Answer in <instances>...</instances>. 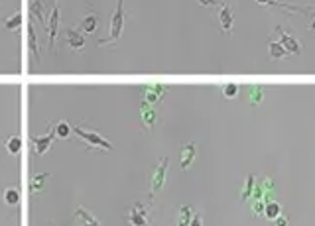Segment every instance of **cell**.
<instances>
[{"label": "cell", "instance_id": "6da1fadb", "mask_svg": "<svg viewBox=\"0 0 315 226\" xmlns=\"http://www.w3.org/2000/svg\"><path fill=\"white\" fill-rule=\"evenodd\" d=\"M124 24H126V12H124V0L116 2V8L111 16V28H109V37L99 39V46H109L116 43L120 39V35L124 32Z\"/></svg>", "mask_w": 315, "mask_h": 226}, {"label": "cell", "instance_id": "7a4b0ae2", "mask_svg": "<svg viewBox=\"0 0 315 226\" xmlns=\"http://www.w3.org/2000/svg\"><path fill=\"white\" fill-rule=\"evenodd\" d=\"M73 134H77V138H81L89 148L93 150H101V152H111L112 144L109 140H105L97 130H91V128H85L83 124H77L73 128Z\"/></svg>", "mask_w": 315, "mask_h": 226}, {"label": "cell", "instance_id": "3957f363", "mask_svg": "<svg viewBox=\"0 0 315 226\" xmlns=\"http://www.w3.org/2000/svg\"><path fill=\"white\" fill-rule=\"evenodd\" d=\"M59 26H61V10H59V4L54 2L52 6V14L48 18V26H46V32H48V43H50V50L54 52L56 50V39L59 35Z\"/></svg>", "mask_w": 315, "mask_h": 226}, {"label": "cell", "instance_id": "277c9868", "mask_svg": "<svg viewBox=\"0 0 315 226\" xmlns=\"http://www.w3.org/2000/svg\"><path fill=\"white\" fill-rule=\"evenodd\" d=\"M150 209H152V205L136 203V205L128 210V214H126L128 224L130 226H150V218H148Z\"/></svg>", "mask_w": 315, "mask_h": 226}, {"label": "cell", "instance_id": "5b68a950", "mask_svg": "<svg viewBox=\"0 0 315 226\" xmlns=\"http://www.w3.org/2000/svg\"><path fill=\"white\" fill-rule=\"evenodd\" d=\"M276 34L280 35L278 41L284 46V48H286V52L290 53V55H299V53L303 52V46H301V43H299V41H297L296 37L290 34L288 30H284L282 26L276 28Z\"/></svg>", "mask_w": 315, "mask_h": 226}, {"label": "cell", "instance_id": "8992f818", "mask_svg": "<svg viewBox=\"0 0 315 226\" xmlns=\"http://www.w3.org/2000/svg\"><path fill=\"white\" fill-rule=\"evenodd\" d=\"M166 173H167V157H162L156 171L152 175V183H150V197H154L156 193L160 191L166 183Z\"/></svg>", "mask_w": 315, "mask_h": 226}, {"label": "cell", "instance_id": "52a82bcc", "mask_svg": "<svg viewBox=\"0 0 315 226\" xmlns=\"http://www.w3.org/2000/svg\"><path fill=\"white\" fill-rule=\"evenodd\" d=\"M54 138H56V132H54V126L48 128V132L43 136H32V142H34V150H36L37 156H43L52 144H54Z\"/></svg>", "mask_w": 315, "mask_h": 226}, {"label": "cell", "instance_id": "ba28073f", "mask_svg": "<svg viewBox=\"0 0 315 226\" xmlns=\"http://www.w3.org/2000/svg\"><path fill=\"white\" fill-rule=\"evenodd\" d=\"M63 34H65L67 46H69L73 52H79V50L85 48V35H83V32H81L79 28H67Z\"/></svg>", "mask_w": 315, "mask_h": 226}, {"label": "cell", "instance_id": "9c48e42d", "mask_svg": "<svg viewBox=\"0 0 315 226\" xmlns=\"http://www.w3.org/2000/svg\"><path fill=\"white\" fill-rule=\"evenodd\" d=\"M233 24H235L233 8L229 4H221V8H219V26H221V30L224 34H231Z\"/></svg>", "mask_w": 315, "mask_h": 226}, {"label": "cell", "instance_id": "30bf717a", "mask_svg": "<svg viewBox=\"0 0 315 226\" xmlns=\"http://www.w3.org/2000/svg\"><path fill=\"white\" fill-rule=\"evenodd\" d=\"M164 95H166V87L164 85H148V87H144V101H146V105L160 103L164 99Z\"/></svg>", "mask_w": 315, "mask_h": 226}, {"label": "cell", "instance_id": "8fae6325", "mask_svg": "<svg viewBox=\"0 0 315 226\" xmlns=\"http://www.w3.org/2000/svg\"><path fill=\"white\" fill-rule=\"evenodd\" d=\"M73 216H75V220H77L81 226H101V222H99V220H97V218H95L93 214L85 209V207H77L73 212Z\"/></svg>", "mask_w": 315, "mask_h": 226}, {"label": "cell", "instance_id": "7c38bea8", "mask_svg": "<svg viewBox=\"0 0 315 226\" xmlns=\"http://www.w3.org/2000/svg\"><path fill=\"white\" fill-rule=\"evenodd\" d=\"M195 154H197L195 142L184 144V148H182V169H189L191 167V163L195 161Z\"/></svg>", "mask_w": 315, "mask_h": 226}, {"label": "cell", "instance_id": "4fadbf2b", "mask_svg": "<svg viewBox=\"0 0 315 226\" xmlns=\"http://www.w3.org/2000/svg\"><path fill=\"white\" fill-rule=\"evenodd\" d=\"M97 28H99V14L97 12H87L85 18L81 20V32L83 34H93L97 32Z\"/></svg>", "mask_w": 315, "mask_h": 226}, {"label": "cell", "instance_id": "5bb4252c", "mask_svg": "<svg viewBox=\"0 0 315 226\" xmlns=\"http://www.w3.org/2000/svg\"><path fill=\"white\" fill-rule=\"evenodd\" d=\"M30 12H32V18L37 20L39 24H43V28L48 26V14H46V4L41 0H32L30 4Z\"/></svg>", "mask_w": 315, "mask_h": 226}, {"label": "cell", "instance_id": "9a60e30c", "mask_svg": "<svg viewBox=\"0 0 315 226\" xmlns=\"http://www.w3.org/2000/svg\"><path fill=\"white\" fill-rule=\"evenodd\" d=\"M140 114H142V122H144V126L152 130L154 128V124L158 120V112L152 108V105H144L142 106V110H140Z\"/></svg>", "mask_w": 315, "mask_h": 226}, {"label": "cell", "instance_id": "2e32d148", "mask_svg": "<svg viewBox=\"0 0 315 226\" xmlns=\"http://www.w3.org/2000/svg\"><path fill=\"white\" fill-rule=\"evenodd\" d=\"M26 35H28V46H30V52L32 55L39 59V46H37V35H36V28H34V24H30L28 28H26Z\"/></svg>", "mask_w": 315, "mask_h": 226}, {"label": "cell", "instance_id": "e0dca14e", "mask_svg": "<svg viewBox=\"0 0 315 226\" xmlns=\"http://www.w3.org/2000/svg\"><path fill=\"white\" fill-rule=\"evenodd\" d=\"M2 199H4V203L8 205V207H18L20 205V191L16 187H6L4 189V195H2Z\"/></svg>", "mask_w": 315, "mask_h": 226}, {"label": "cell", "instance_id": "ac0fdd59", "mask_svg": "<svg viewBox=\"0 0 315 226\" xmlns=\"http://www.w3.org/2000/svg\"><path fill=\"white\" fill-rule=\"evenodd\" d=\"M22 24H24V14H22V12H14L12 16H8L6 20H4V28H6L8 32L18 30Z\"/></svg>", "mask_w": 315, "mask_h": 226}, {"label": "cell", "instance_id": "d6986e66", "mask_svg": "<svg viewBox=\"0 0 315 226\" xmlns=\"http://www.w3.org/2000/svg\"><path fill=\"white\" fill-rule=\"evenodd\" d=\"M54 132H56V136L57 138H61V140H67L69 136H71V132H73V128L69 126V122H65V120H59L54 126Z\"/></svg>", "mask_w": 315, "mask_h": 226}, {"label": "cell", "instance_id": "ffe728a7", "mask_svg": "<svg viewBox=\"0 0 315 226\" xmlns=\"http://www.w3.org/2000/svg\"><path fill=\"white\" fill-rule=\"evenodd\" d=\"M268 50H270V57H272V59H284V57L290 55L280 41H270V43H268Z\"/></svg>", "mask_w": 315, "mask_h": 226}, {"label": "cell", "instance_id": "44dd1931", "mask_svg": "<svg viewBox=\"0 0 315 226\" xmlns=\"http://www.w3.org/2000/svg\"><path fill=\"white\" fill-rule=\"evenodd\" d=\"M282 214V207H280L276 201H266V209H264V216L268 220H274Z\"/></svg>", "mask_w": 315, "mask_h": 226}, {"label": "cell", "instance_id": "7402d4cb", "mask_svg": "<svg viewBox=\"0 0 315 226\" xmlns=\"http://www.w3.org/2000/svg\"><path fill=\"white\" fill-rule=\"evenodd\" d=\"M6 150H8V154H12V156H16L20 154V150H22V138L20 136H8L6 138Z\"/></svg>", "mask_w": 315, "mask_h": 226}, {"label": "cell", "instance_id": "603a6c76", "mask_svg": "<svg viewBox=\"0 0 315 226\" xmlns=\"http://www.w3.org/2000/svg\"><path fill=\"white\" fill-rule=\"evenodd\" d=\"M254 183H256L254 175H248L246 181H244V187H242V195H241L242 201H248V199L252 197V193H254Z\"/></svg>", "mask_w": 315, "mask_h": 226}, {"label": "cell", "instance_id": "cb8c5ba5", "mask_svg": "<svg viewBox=\"0 0 315 226\" xmlns=\"http://www.w3.org/2000/svg\"><path fill=\"white\" fill-rule=\"evenodd\" d=\"M50 177V173H39L36 175L32 181H30V191L32 193H39L43 189V185H46V179Z\"/></svg>", "mask_w": 315, "mask_h": 226}, {"label": "cell", "instance_id": "d4e9b609", "mask_svg": "<svg viewBox=\"0 0 315 226\" xmlns=\"http://www.w3.org/2000/svg\"><path fill=\"white\" fill-rule=\"evenodd\" d=\"M239 85L237 83H224L221 87V93L224 99H237V95H239Z\"/></svg>", "mask_w": 315, "mask_h": 226}, {"label": "cell", "instance_id": "484cf974", "mask_svg": "<svg viewBox=\"0 0 315 226\" xmlns=\"http://www.w3.org/2000/svg\"><path fill=\"white\" fill-rule=\"evenodd\" d=\"M191 218H193V210H191V207L184 205L182 210H179V224L177 226H189Z\"/></svg>", "mask_w": 315, "mask_h": 226}, {"label": "cell", "instance_id": "4316f807", "mask_svg": "<svg viewBox=\"0 0 315 226\" xmlns=\"http://www.w3.org/2000/svg\"><path fill=\"white\" fill-rule=\"evenodd\" d=\"M264 93H266V88L258 87V85L250 88V105H260L262 99H264Z\"/></svg>", "mask_w": 315, "mask_h": 226}, {"label": "cell", "instance_id": "83f0119b", "mask_svg": "<svg viewBox=\"0 0 315 226\" xmlns=\"http://www.w3.org/2000/svg\"><path fill=\"white\" fill-rule=\"evenodd\" d=\"M266 201H268V199H258V201L252 203V214H254V216H262V214H264Z\"/></svg>", "mask_w": 315, "mask_h": 226}, {"label": "cell", "instance_id": "f1b7e54d", "mask_svg": "<svg viewBox=\"0 0 315 226\" xmlns=\"http://www.w3.org/2000/svg\"><path fill=\"white\" fill-rule=\"evenodd\" d=\"M272 226H288V216L280 214L278 218H274V220H272Z\"/></svg>", "mask_w": 315, "mask_h": 226}, {"label": "cell", "instance_id": "f546056e", "mask_svg": "<svg viewBox=\"0 0 315 226\" xmlns=\"http://www.w3.org/2000/svg\"><path fill=\"white\" fill-rule=\"evenodd\" d=\"M189 226H203V218H201V214H193V218H191Z\"/></svg>", "mask_w": 315, "mask_h": 226}, {"label": "cell", "instance_id": "4dcf8cb0", "mask_svg": "<svg viewBox=\"0 0 315 226\" xmlns=\"http://www.w3.org/2000/svg\"><path fill=\"white\" fill-rule=\"evenodd\" d=\"M197 4L207 6V8H213V6H217V4H219V0H197Z\"/></svg>", "mask_w": 315, "mask_h": 226}, {"label": "cell", "instance_id": "1f68e13d", "mask_svg": "<svg viewBox=\"0 0 315 226\" xmlns=\"http://www.w3.org/2000/svg\"><path fill=\"white\" fill-rule=\"evenodd\" d=\"M264 189H268V191L272 189V181H270V179H266V181H264Z\"/></svg>", "mask_w": 315, "mask_h": 226}, {"label": "cell", "instance_id": "d6a6232c", "mask_svg": "<svg viewBox=\"0 0 315 226\" xmlns=\"http://www.w3.org/2000/svg\"><path fill=\"white\" fill-rule=\"evenodd\" d=\"M307 28H309V30L313 32V30H315V18H313V20H311V22H309V26H307Z\"/></svg>", "mask_w": 315, "mask_h": 226}, {"label": "cell", "instance_id": "836d02e7", "mask_svg": "<svg viewBox=\"0 0 315 226\" xmlns=\"http://www.w3.org/2000/svg\"><path fill=\"white\" fill-rule=\"evenodd\" d=\"M260 6H268V0H256Z\"/></svg>", "mask_w": 315, "mask_h": 226}, {"label": "cell", "instance_id": "e575fe53", "mask_svg": "<svg viewBox=\"0 0 315 226\" xmlns=\"http://www.w3.org/2000/svg\"><path fill=\"white\" fill-rule=\"evenodd\" d=\"M270 2H274V0H268V4H270Z\"/></svg>", "mask_w": 315, "mask_h": 226}]
</instances>
